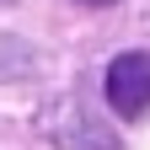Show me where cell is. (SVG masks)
<instances>
[{
	"label": "cell",
	"mask_w": 150,
	"mask_h": 150,
	"mask_svg": "<svg viewBox=\"0 0 150 150\" xmlns=\"http://www.w3.org/2000/svg\"><path fill=\"white\" fill-rule=\"evenodd\" d=\"M107 102L118 118H139L150 107V54H118L107 64Z\"/></svg>",
	"instance_id": "6da1fadb"
},
{
	"label": "cell",
	"mask_w": 150,
	"mask_h": 150,
	"mask_svg": "<svg viewBox=\"0 0 150 150\" xmlns=\"http://www.w3.org/2000/svg\"><path fill=\"white\" fill-rule=\"evenodd\" d=\"M81 6H112V0H81Z\"/></svg>",
	"instance_id": "7a4b0ae2"
}]
</instances>
